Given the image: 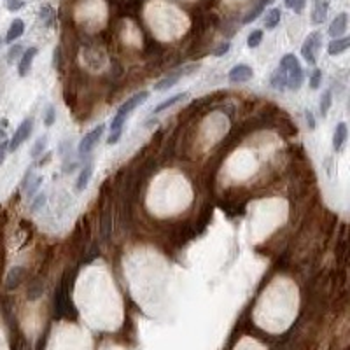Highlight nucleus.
Segmentation results:
<instances>
[{"mask_svg":"<svg viewBox=\"0 0 350 350\" xmlns=\"http://www.w3.org/2000/svg\"><path fill=\"white\" fill-rule=\"evenodd\" d=\"M280 68L285 74V81H287V90H299L305 81V74L303 68L299 65V60L294 55H285L280 60Z\"/></svg>","mask_w":350,"mask_h":350,"instance_id":"obj_1","label":"nucleus"},{"mask_svg":"<svg viewBox=\"0 0 350 350\" xmlns=\"http://www.w3.org/2000/svg\"><path fill=\"white\" fill-rule=\"evenodd\" d=\"M321 48H322V33L312 32L301 46V56L305 58L308 65H315L317 63V55L321 51Z\"/></svg>","mask_w":350,"mask_h":350,"instance_id":"obj_2","label":"nucleus"},{"mask_svg":"<svg viewBox=\"0 0 350 350\" xmlns=\"http://www.w3.org/2000/svg\"><path fill=\"white\" fill-rule=\"evenodd\" d=\"M32 132H33V119H32V117H26L20 126L16 128L13 139H11L9 153H14V151L20 149V146H23V142H25V140H28V137L32 135Z\"/></svg>","mask_w":350,"mask_h":350,"instance_id":"obj_3","label":"nucleus"},{"mask_svg":"<svg viewBox=\"0 0 350 350\" xmlns=\"http://www.w3.org/2000/svg\"><path fill=\"white\" fill-rule=\"evenodd\" d=\"M200 68V65H186V67H182V68H179L177 72H173V74H168L166 75L165 79H161L159 82H156L154 84V90L156 91H163V90H170L172 86L177 84L179 81H181L184 75H188V74H191V72H195Z\"/></svg>","mask_w":350,"mask_h":350,"instance_id":"obj_4","label":"nucleus"},{"mask_svg":"<svg viewBox=\"0 0 350 350\" xmlns=\"http://www.w3.org/2000/svg\"><path fill=\"white\" fill-rule=\"evenodd\" d=\"M104 132H105V124H98V126H95L93 130L88 133V135L82 137V140L79 142V147H77L79 154L86 156L88 153H91V149H93V147L98 144V140L102 139Z\"/></svg>","mask_w":350,"mask_h":350,"instance_id":"obj_5","label":"nucleus"},{"mask_svg":"<svg viewBox=\"0 0 350 350\" xmlns=\"http://www.w3.org/2000/svg\"><path fill=\"white\" fill-rule=\"evenodd\" d=\"M348 28V14L347 13H340L329 25L328 33L333 39H338V37H343L345 32Z\"/></svg>","mask_w":350,"mask_h":350,"instance_id":"obj_6","label":"nucleus"},{"mask_svg":"<svg viewBox=\"0 0 350 350\" xmlns=\"http://www.w3.org/2000/svg\"><path fill=\"white\" fill-rule=\"evenodd\" d=\"M147 98H149V91H140V93L133 95L132 98H128V100L124 102L123 105H121L119 110H117V114L128 116V114H132L137 107H140V105H142L144 102L147 100Z\"/></svg>","mask_w":350,"mask_h":350,"instance_id":"obj_7","label":"nucleus"},{"mask_svg":"<svg viewBox=\"0 0 350 350\" xmlns=\"http://www.w3.org/2000/svg\"><path fill=\"white\" fill-rule=\"evenodd\" d=\"M329 13V2L328 0H314V7H312V23L314 25H322L328 18Z\"/></svg>","mask_w":350,"mask_h":350,"instance_id":"obj_8","label":"nucleus"},{"mask_svg":"<svg viewBox=\"0 0 350 350\" xmlns=\"http://www.w3.org/2000/svg\"><path fill=\"white\" fill-rule=\"evenodd\" d=\"M252 75H254L252 68L245 65V63H240V65L231 68L230 74H228V79L231 82H247L249 79H252Z\"/></svg>","mask_w":350,"mask_h":350,"instance_id":"obj_9","label":"nucleus"},{"mask_svg":"<svg viewBox=\"0 0 350 350\" xmlns=\"http://www.w3.org/2000/svg\"><path fill=\"white\" fill-rule=\"evenodd\" d=\"M37 53H39V49H37V48H28L26 51H23V55L20 58V65H18V74H20L21 77H25V75L30 72L32 63H33V58L37 56Z\"/></svg>","mask_w":350,"mask_h":350,"instance_id":"obj_10","label":"nucleus"},{"mask_svg":"<svg viewBox=\"0 0 350 350\" xmlns=\"http://www.w3.org/2000/svg\"><path fill=\"white\" fill-rule=\"evenodd\" d=\"M348 139V128L345 123H338L336 128H334L333 133V149L334 151H341Z\"/></svg>","mask_w":350,"mask_h":350,"instance_id":"obj_11","label":"nucleus"},{"mask_svg":"<svg viewBox=\"0 0 350 350\" xmlns=\"http://www.w3.org/2000/svg\"><path fill=\"white\" fill-rule=\"evenodd\" d=\"M93 170H95L93 161H88L86 165L82 166L81 173H79V177H77V182H75V189H77V191H84L86 189V186L90 184L91 175H93Z\"/></svg>","mask_w":350,"mask_h":350,"instance_id":"obj_12","label":"nucleus"},{"mask_svg":"<svg viewBox=\"0 0 350 350\" xmlns=\"http://www.w3.org/2000/svg\"><path fill=\"white\" fill-rule=\"evenodd\" d=\"M350 46V37H338V39H333L328 44V53L331 56H338L341 53H345Z\"/></svg>","mask_w":350,"mask_h":350,"instance_id":"obj_13","label":"nucleus"},{"mask_svg":"<svg viewBox=\"0 0 350 350\" xmlns=\"http://www.w3.org/2000/svg\"><path fill=\"white\" fill-rule=\"evenodd\" d=\"M23 32H25V23H23V20H20V18H16V20L11 23L9 30H7L6 42L7 44H13L14 40H18L23 35Z\"/></svg>","mask_w":350,"mask_h":350,"instance_id":"obj_14","label":"nucleus"},{"mask_svg":"<svg viewBox=\"0 0 350 350\" xmlns=\"http://www.w3.org/2000/svg\"><path fill=\"white\" fill-rule=\"evenodd\" d=\"M272 2H273V0H259V2H257L256 6H254L252 9H250L249 13L245 14V18H243L242 25H249V23L256 21L257 18H259L261 14H262V11L266 9V6H270Z\"/></svg>","mask_w":350,"mask_h":350,"instance_id":"obj_15","label":"nucleus"},{"mask_svg":"<svg viewBox=\"0 0 350 350\" xmlns=\"http://www.w3.org/2000/svg\"><path fill=\"white\" fill-rule=\"evenodd\" d=\"M280 20H282V11L279 7H272L270 11H266L265 14V26L266 30H273L279 26Z\"/></svg>","mask_w":350,"mask_h":350,"instance_id":"obj_16","label":"nucleus"},{"mask_svg":"<svg viewBox=\"0 0 350 350\" xmlns=\"http://www.w3.org/2000/svg\"><path fill=\"white\" fill-rule=\"evenodd\" d=\"M270 84H272V88H275L277 91L287 90V81H285V74H284V70H282L280 67H277L275 70L272 72V75H270Z\"/></svg>","mask_w":350,"mask_h":350,"instance_id":"obj_17","label":"nucleus"},{"mask_svg":"<svg viewBox=\"0 0 350 350\" xmlns=\"http://www.w3.org/2000/svg\"><path fill=\"white\" fill-rule=\"evenodd\" d=\"M42 184V177L40 175H35V179H32V172H26V179H25V189H26V196L32 198L37 193V189Z\"/></svg>","mask_w":350,"mask_h":350,"instance_id":"obj_18","label":"nucleus"},{"mask_svg":"<svg viewBox=\"0 0 350 350\" xmlns=\"http://www.w3.org/2000/svg\"><path fill=\"white\" fill-rule=\"evenodd\" d=\"M186 97H188V93H179V95H173V97L166 98V100H163L161 104L156 105V107L153 109V114H159V112H163V110H166L168 107H172V105H175V104H177V102L184 100Z\"/></svg>","mask_w":350,"mask_h":350,"instance_id":"obj_19","label":"nucleus"},{"mask_svg":"<svg viewBox=\"0 0 350 350\" xmlns=\"http://www.w3.org/2000/svg\"><path fill=\"white\" fill-rule=\"evenodd\" d=\"M23 277H25V270L20 268V266H16V268H13L9 272V277H7V289H14L20 285V282L23 280Z\"/></svg>","mask_w":350,"mask_h":350,"instance_id":"obj_20","label":"nucleus"},{"mask_svg":"<svg viewBox=\"0 0 350 350\" xmlns=\"http://www.w3.org/2000/svg\"><path fill=\"white\" fill-rule=\"evenodd\" d=\"M331 104H333V93H331L329 90H326L324 93H322V97H321V102H319V105H321V116L322 117H326L328 116V112H329V109H331Z\"/></svg>","mask_w":350,"mask_h":350,"instance_id":"obj_21","label":"nucleus"},{"mask_svg":"<svg viewBox=\"0 0 350 350\" xmlns=\"http://www.w3.org/2000/svg\"><path fill=\"white\" fill-rule=\"evenodd\" d=\"M39 18L46 26H51L53 21H55V9L51 6H42L39 11Z\"/></svg>","mask_w":350,"mask_h":350,"instance_id":"obj_22","label":"nucleus"},{"mask_svg":"<svg viewBox=\"0 0 350 350\" xmlns=\"http://www.w3.org/2000/svg\"><path fill=\"white\" fill-rule=\"evenodd\" d=\"M46 147H48V135H42L35 140V144H33L32 153H30L32 154V158H39V156L46 151Z\"/></svg>","mask_w":350,"mask_h":350,"instance_id":"obj_23","label":"nucleus"},{"mask_svg":"<svg viewBox=\"0 0 350 350\" xmlns=\"http://www.w3.org/2000/svg\"><path fill=\"white\" fill-rule=\"evenodd\" d=\"M261 42H262V30H252V32L249 33V37H247V46H249L250 49H254Z\"/></svg>","mask_w":350,"mask_h":350,"instance_id":"obj_24","label":"nucleus"},{"mask_svg":"<svg viewBox=\"0 0 350 350\" xmlns=\"http://www.w3.org/2000/svg\"><path fill=\"white\" fill-rule=\"evenodd\" d=\"M284 4H285V7L292 9L296 14H301L307 6V0H284Z\"/></svg>","mask_w":350,"mask_h":350,"instance_id":"obj_25","label":"nucleus"},{"mask_svg":"<svg viewBox=\"0 0 350 350\" xmlns=\"http://www.w3.org/2000/svg\"><path fill=\"white\" fill-rule=\"evenodd\" d=\"M21 55H23V46H21V44L11 46V48H9V53H7V62L13 63L14 60L21 58Z\"/></svg>","mask_w":350,"mask_h":350,"instance_id":"obj_26","label":"nucleus"},{"mask_svg":"<svg viewBox=\"0 0 350 350\" xmlns=\"http://www.w3.org/2000/svg\"><path fill=\"white\" fill-rule=\"evenodd\" d=\"M124 123H126V116H123V114H116V116H114V119L110 121V132L123 130Z\"/></svg>","mask_w":350,"mask_h":350,"instance_id":"obj_27","label":"nucleus"},{"mask_svg":"<svg viewBox=\"0 0 350 350\" xmlns=\"http://www.w3.org/2000/svg\"><path fill=\"white\" fill-rule=\"evenodd\" d=\"M321 82H322V72L319 68H315L310 75V88L312 90H319L321 88Z\"/></svg>","mask_w":350,"mask_h":350,"instance_id":"obj_28","label":"nucleus"},{"mask_svg":"<svg viewBox=\"0 0 350 350\" xmlns=\"http://www.w3.org/2000/svg\"><path fill=\"white\" fill-rule=\"evenodd\" d=\"M6 7L11 13H16L25 7V0H6Z\"/></svg>","mask_w":350,"mask_h":350,"instance_id":"obj_29","label":"nucleus"},{"mask_svg":"<svg viewBox=\"0 0 350 350\" xmlns=\"http://www.w3.org/2000/svg\"><path fill=\"white\" fill-rule=\"evenodd\" d=\"M55 121H56V110H55V107L49 105L48 110H46V116H44V124L46 126H53Z\"/></svg>","mask_w":350,"mask_h":350,"instance_id":"obj_30","label":"nucleus"},{"mask_svg":"<svg viewBox=\"0 0 350 350\" xmlns=\"http://www.w3.org/2000/svg\"><path fill=\"white\" fill-rule=\"evenodd\" d=\"M230 49H231V44H230V42H223V44L217 46V48L214 49V53H212V55L217 56V58H219V56H224V55H226V53L230 51Z\"/></svg>","mask_w":350,"mask_h":350,"instance_id":"obj_31","label":"nucleus"},{"mask_svg":"<svg viewBox=\"0 0 350 350\" xmlns=\"http://www.w3.org/2000/svg\"><path fill=\"white\" fill-rule=\"evenodd\" d=\"M44 203H46V196L44 195H39L33 200V203H32V212H37V210H40V208L44 207Z\"/></svg>","mask_w":350,"mask_h":350,"instance_id":"obj_32","label":"nucleus"},{"mask_svg":"<svg viewBox=\"0 0 350 350\" xmlns=\"http://www.w3.org/2000/svg\"><path fill=\"white\" fill-rule=\"evenodd\" d=\"M7 153H9V142H0V165L6 161Z\"/></svg>","mask_w":350,"mask_h":350,"instance_id":"obj_33","label":"nucleus"},{"mask_svg":"<svg viewBox=\"0 0 350 350\" xmlns=\"http://www.w3.org/2000/svg\"><path fill=\"white\" fill-rule=\"evenodd\" d=\"M305 117H307V124L310 130H315V117L314 114H312V110H307L305 112Z\"/></svg>","mask_w":350,"mask_h":350,"instance_id":"obj_34","label":"nucleus"},{"mask_svg":"<svg viewBox=\"0 0 350 350\" xmlns=\"http://www.w3.org/2000/svg\"><path fill=\"white\" fill-rule=\"evenodd\" d=\"M60 63H62V51H60V48H56L53 53V65L60 67Z\"/></svg>","mask_w":350,"mask_h":350,"instance_id":"obj_35","label":"nucleus"},{"mask_svg":"<svg viewBox=\"0 0 350 350\" xmlns=\"http://www.w3.org/2000/svg\"><path fill=\"white\" fill-rule=\"evenodd\" d=\"M0 46H2V40H0Z\"/></svg>","mask_w":350,"mask_h":350,"instance_id":"obj_36","label":"nucleus"},{"mask_svg":"<svg viewBox=\"0 0 350 350\" xmlns=\"http://www.w3.org/2000/svg\"><path fill=\"white\" fill-rule=\"evenodd\" d=\"M279 350H284V348H279Z\"/></svg>","mask_w":350,"mask_h":350,"instance_id":"obj_37","label":"nucleus"}]
</instances>
